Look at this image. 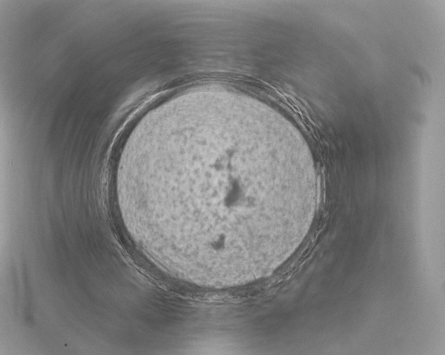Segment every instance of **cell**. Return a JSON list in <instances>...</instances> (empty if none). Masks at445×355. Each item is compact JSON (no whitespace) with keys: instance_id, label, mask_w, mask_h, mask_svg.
I'll use <instances>...</instances> for the list:
<instances>
[{"instance_id":"6da1fadb","label":"cell","mask_w":445,"mask_h":355,"mask_svg":"<svg viewBox=\"0 0 445 355\" xmlns=\"http://www.w3.org/2000/svg\"><path fill=\"white\" fill-rule=\"evenodd\" d=\"M165 132V156L140 171L138 187L153 212L162 267L177 279L213 287L268 273L282 251L294 178L282 126L216 108L183 117Z\"/></svg>"}]
</instances>
